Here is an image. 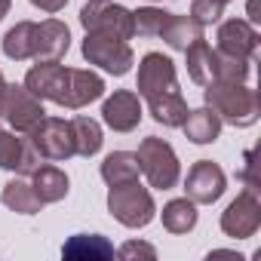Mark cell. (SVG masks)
Masks as SVG:
<instances>
[{
  "mask_svg": "<svg viewBox=\"0 0 261 261\" xmlns=\"http://www.w3.org/2000/svg\"><path fill=\"white\" fill-rule=\"evenodd\" d=\"M203 98L221 123H230L237 129H249L261 117V98L246 83H206Z\"/></svg>",
  "mask_w": 261,
  "mask_h": 261,
  "instance_id": "1",
  "label": "cell"
},
{
  "mask_svg": "<svg viewBox=\"0 0 261 261\" xmlns=\"http://www.w3.org/2000/svg\"><path fill=\"white\" fill-rule=\"evenodd\" d=\"M117 255H120V258H136V255L157 258V249H154V246H148V243H139V240H129V243H123V246L117 249Z\"/></svg>",
  "mask_w": 261,
  "mask_h": 261,
  "instance_id": "31",
  "label": "cell"
},
{
  "mask_svg": "<svg viewBox=\"0 0 261 261\" xmlns=\"http://www.w3.org/2000/svg\"><path fill=\"white\" fill-rule=\"evenodd\" d=\"M215 40H218V53H227V56H237V59H246V62H252L255 53H258V31L246 19L221 22Z\"/></svg>",
  "mask_w": 261,
  "mask_h": 261,
  "instance_id": "14",
  "label": "cell"
},
{
  "mask_svg": "<svg viewBox=\"0 0 261 261\" xmlns=\"http://www.w3.org/2000/svg\"><path fill=\"white\" fill-rule=\"evenodd\" d=\"M40 163H43V157L34 148L31 136L0 129V169L16 172V175H31Z\"/></svg>",
  "mask_w": 261,
  "mask_h": 261,
  "instance_id": "11",
  "label": "cell"
},
{
  "mask_svg": "<svg viewBox=\"0 0 261 261\" xmlns=\"http://www.w3.org/2000/svg\"><path fill=\"white\" fill-rule=\"evenodd\" d=\"M212 56L215 49L206 43V40H197L185 49V59H188V74L197 86H206L212 83Z\"/></svg>",
  "mask_w": 261,
  "mask_h": 261,
  "instance_id": "27",
  "label": "cell"
},
{
  "mask_svg": "<svg viewBox=\"0 0 261 261\" xmlns=\"http://www.w3.org/2000/svg\"><path fill=\"white\" fill-rule=\"evenodd\" d=\"M136 157H139V169H142V175L148 178L151 188H157V191H172V188L178 185V178H181V163H178L175 148H172L166 139H157V136L142 139Z\"/></svg>",
  "mask_w": 261,
  "mask_h": 261,
  "instance_id": "3",
  "label": "cell"
},
{
  "mask_svg": "<svg viewBox=\"0 0 261 261\" xmlns=\"http://www.w3.org/2000/svg\"><path fill=\"white\" fill-rule=\"evenodd\" d=\"M71 129H74V148H77V157H95L105 145V136H101V123L92 120V117H74L71 120Z\"/></svg>",
  "mask_w": 261,
  "mask_h": 261,
  "instance_id": "22",
  "label": "cell"
},
{
  "mask_svg": "<svg viewBox=\"0 0 261 261\" xmlns=\"http://www.w3.org/2000/svg\"><path fill=\"white\" fill-rule=\"evenodd\" d=\"M31 188H34V194H37V197L43 200V206H46V203H59V200H65L71 181H68V175H65L59 166H53V163H40V166L31 172Z\"/></svg>",
  "mask_w": 261,
  "mask_h": 261,
  "instance_id": "18",
  "label": "cell"
},
{
  "mask_svg": "<svg viewBox=\"0 0 261 261\" xmlns=\"http://www.w3.org/2000/svg\"><path fill=\"white\" fill-rule=\"evenodd\" d=\"M10 7H13V0H0V22H4V16L10 13Z\"/></svg>",
  "mask_w": 261,
  "mask_h": 261,
  "instance_id": "34",
  "label": "cell"
},
{
  "mask_svg": "<svg viewBox=\"0 0 261 261\" xmlns=\"http://www.w3.org/2000/svg\"><path fill=\"white\" fill-rule=\"evenodd\" d=\"M108 212L129 230H139V227H148L157 215V203L151 197L148 188L136 181H126V185H114L108 188Z\"/></svg>",
  "mask_w": 261,
  "mask_h": 261,
  "instance_id": "2",
  "label": "cell"
},
{
  "mask_svg": "<svg viewBox=\"0 0 261 261\" xmlns=\"http://www.w3.org/2000/svg\"><path fill=\"white\" fill-rule=\"evenodd\" d=\"M160 37L169 43V49L185 53L191 43L203 40V25H200V22H194L191 16H169V22H166V28H163V34H160Z\"/></svg>",
  "mask_w": 261,
  "mask_h": 261,
  "instance_id": "23",
  "label": "cell"
},
{
  "mask_svg": "<svg viewBox=\"0 0 261 261\" xmlns=\"http://www.w3.org/2000/svg\"><path fill=\"white\" fill-rule=\"evenodd\" d=\"M136 89L142 98H151L157 92H169L178 89V74H175V62L163 53H148L139 62V80Z\"/></svg>",
  "mask_w": 261,
  "mask_h": 261,
  "instance_id": "12",
  "label": "cell"
},
{
  "mask_svg": "<svg viewBox=\"0 0 261 261\" xmlns=\"http://www.w3.org/2000/svg\"><path fill=\"white\" fill-rule=\"evenodd\" d=\"M139 175H142V169H139V157H136L133 151H114V154H108L105 163H101V178H105L108 188L136 181Z\"/></svg>",
  "mask_w": 261,
  "mask_h": 261,
  "instance_id": "20",
  "label": "cell"
},
{
  "mask_svg": "<svg viewBox=\"0 0 261 261\" xmlns=\"http://www.w3.org/2000/svg\"><path fill=\"white\" fill-rule=\"evenodd\" d=\"M4 98H7V77L0 71V114H4Z\"/></svg>",
  "mask_w": 261,
  "mask_h": 261,
  "instance_id": "33",
  "label": "cell"
},
{
  "mask_svg": "<svg viewBox=\"0 0 261 261\" xmlns=\"http://www.w3.org/2000/svg\"><path fill=\"white\" fill-rule=\"evenodd\" d=\"M34 28H37V22H16L4 34V56L13 62L34 59Z\"/></svg>",
  "mask_w": 261,
  "mask_h": 261,
  "instance_id": "24",
  "label": "cell"
},
{
  "mask_svg": "<svg viewBox=\"0 0 261 261\" xmlns=\"http://www.w3.org/2000/svg\"><path fill=\"white\" fill-rule=\"evenodd\" d=\"M101 120L114 133H133L142 123V95L129 92V89H117L114 95L105 98L101 105Z\"/></svg>",
  "mask_w": 261,
  "mask_h": 261,
  "instance_id": "13",
  "label": "cell"
},
{
  "mask_svg": "<svg viewBox=\"0 0 261 261\" xmlns=\"http://www.w3.org/2000/svg\"><path fill=\"white\" fill-rule=\"evenodd\" d=\"M31 7H37L40 13H46V16H56V13H62L65 7H68V0H28Z\"/></svg>",
  "mask_w": 261,
  "mask_h": 261,
  "instance_id": "32",
  "label": "cell"
},
{
  "mask_svg": "<svg viewBox=\"0 0 261 261\" xmlns=\"http://www.w3.org/2000/svg\"><path fill=\"white\" fill-rule=\"evenodd\" d=\"M249 80V62L218 53L212 56V83H246Z\"/></svg>",
  "mask_w": 261,
  "mask_h": 261,
  "instance_id": "28",
  "label": "cell"
},
{
  "mask_svg": "<svg viewBox=\"0 0 261 261\" xmlns=\"http://www.w3.org/2000/svg\"><path fill=\"white\" fill-rule=\"evenodd\" d=\"M71 49V31L59 19H43L34 28V62H59Z\"/></svg>",
  "mask_w": 261,
  "mask_h": 261,
  "instance_id": "15",
  "label": "cell"
},
{
  "mask_svg": "<svg viewBox=\"0 0 261 261\" xmlns=\"http://www.w3.org/2000/svg\"><path fill=\"white\" fill-rule=\"evenodd\" d=\"M65 258H114V246L98 233H74L62 246Z\"/></svg>",
  "mask_w": 261,
  "mask_h": 261,
  "instance_id": "26",
  "label": "cell"
},
{
  "mask_svg": "<svg viewBox=\"0 0 261 261\" xmlns=\"http://www.w3.org/2000/svg\"><path fill=\"white\" fill-rule=\"evenodd\" d=\"M197 203L188 200V197H178V200H169L163 206V227L169 233H191L197 227Z\"/></svg>",
  "mask_w": 261,
  "mask_h": 261,
  "instance_id": "25",
  "label": "cell"
},
{
  "mask_svg": "<svg viewBox=\"0 0 261 261\" xmlns=\"http://www.w3.org/2000/svg\"><path fill=\"white\" fill-rule=\"evenodd\" d=\"M83 59L114 77H123L129 74V68L136 65V53L126 40H117L111 34H86L83 37Z\"/></svg>",
  "mask_w": 261,
  "mask_h": 261,
  "instance_id": "5",
  "label": "cell"
},
{
  "mask_svg": "<svg viewBox=\"0 0 261 261\" xmlns=\"http://www.w3.org/2000/svg\"><path fill=\"white\" fill-rule=\"evenodd\" d=\"M221 120H218V114L212 111V108H197V111H188V117H185V123H181V129H185V139L188 142H194V145H212V142H218V136H221Z\"/></svg>",
  "mask_w": 261,
  "mask_h": 261,
  "instance_id": "17",
  "label": "cell"
},
{
  "mask_svg": "<svg viewBox=\"0 0 261 261\" xmlns=\"http://www.w3.org/2000/svg\"><path fill=\"white\" fill-rule=\"evenodd\" d=\"M105 95V80L95 71H83V68H65L56 105L68 108V111H80L92 101H98Z\"/></svg>",
  "mask_w": 261,
  "mask_h": 261,
  "instance_id": "7",
  "label": "cell"
},
{
  "mask_svg": "<svg viewBox=\"0 0 261 261\" xmlns=\"http://www.w3.org/2000/svg\"><path fill=\"white\" fill-rule=\"evenodd\" d=\"M221 16H224V0H194L191 7V19L200 22L203 28L221 22Z\"/></svg>",
  "mask_w": 261,
  "mask_h": 261,
  "instance_id": "30",
  "label": "cell"
},
{
  "mask_svg": "<svg viewBox=\"0 0 261 261\" xmlns=\"http://www.w3.org/2000/svg\"><path fill=\"white\" fill-rule=\"evenodd\" d=\"M224 4H227V0H224Z\"/></svg>",
  "mask_w": 261,
  "mask_h": 261,
  "instance_id": "35",
  "label": "cell"
},
{
  "mask_svg": "<svg viewBox=\"0 0 261 261\" xmlns=\"http://www.w3.org/2000/svg\"><path fill=\"white\" fill-rule=\"evenodd\" d=\"M28 136H31L34 148L40 151V157L49 160V163H62V160H71V157L77 154L71 120H62V117H43Z\"/></svg>",
  "mask_w": 261,
  "mask_h": 261,
  "instance_id": "6",
  "label": "cell"
},
{
  "mask_svg": "<svg viewBox=\"0 0 261 261\" xmlns=\"http://www.w3.org/2000/svg\"><path fill=\"white\" fill-rule=\"evenodd\" d=\"M258 227H261V200L255 191H243L221 212V230L230 240H249L258 233Z\"/></svg>",
  "mask_w": 261,
  "mask_h": 261,
  "instance_id": "9",
  "label": "cell"
},
{
  "mask_svg": "<svg viewBox=\"0 0 261 261\" xmlns=\"http://www.w3.org/2000/svg\"><path fill=\"white\" fill-rule=\"evenodd\" d=\"M80 25L86 28V34H111L117 40L136 37L133 10L114 4V0H86V7L80 10Z\"/></svg>",
  "mask_w": 261,
  "mask_h": 261,
  "instance_id": "4",
  "label": "cell"
},
{
  "mask_svg": "<svg viewBox=\"0 0 261 261\" xmlns=\"http://www.w3.org/2000/svg\"><path fill=\"white\" fill-rule=\"evenodd\" d=\"M148 101V111H151V117L157 120V123H163V126H181L185 123V117H188V101H185V95H181V89H169V92H157V95H151V98H145Z\"/></svg>",
  "mask_w": 261,
  "mask_h": 261,
  "instance_id": "19",
  "label": "cell"
},
{
  "mask_svg": "<svg viewBox=\"0 0 261 261\" xmlns=\"http://www.w3.org/2000/svg\"><path fill=\"white\" fill-rule=\"evenodd\" d=\"M0 117H7V123L16 129V133L28 136L31 129L46 117V111H43V101L34 92L25 89V83L22 86L19 83H7V98H4V114Z\"/></svg>",
  "mask_w": 261,
  "mask_h": 261,
  "instance_id": "8",
  "label": "cell"
},
{
  "mask_svg": "<svg viewBox=\"0 0 261 261\" xmlns=\"http://www.w3.org/2000/svg\"><path fill=\"white\" fill-rule=\"evenodd\" d=\"M172 13L166 10H157V7H145L139 13H133V22H136V34L139 37H160L166 22H169Z\"/></svg>",
  "mask_w": 261,
  "mask_h": 261,
  "instance_id": "29",
  "label": "cell"
},
{
  "mask_svg": "<svg viewBox=\"0 0 261 261\" xmlns=\"http://www.w3.org/2000/svg\"><path fill=\"white\" fill-rule=\"evenodd\" d=\"M62 77H65V65H59V62H37L25 74V89L34 92L40 101H56Z\"/></svg>",
  "mask_w": 261,
  "mask_h": 261,
  "instance_id": "16",
  "label": "cell"
},
{
  "mask_svg": "<svg viewBox=\"0 0 261 261\" xmlns=\"http://www.w3.org/2000/svg\"><path fill=\"white\" fill-rule=\"evenodd\" d=\"M0 200H4L7 209L19 212V215H37L43 209V200L34 194V188L22 178H13L4 185V194H0Z\"/></svg>",
  "mask_w": 261,
  "mask_h": 261,
  "instance_id": "21",
  "label": "cell"
},
{
  "mask_svg": "<svg viewBox=\"0 0 261 261\" xmlns=\"http://www.w3.org/2000/svg\"><path fill=\"white\" fill-rule=\"evenodd\" d=\"M227 191V175L218 163L212 160H197L191 169H188V178H185V194L188 200L200 203V206H212L215 200H221V194Z\"/></svg>",
  "mask_w": 261,
  "mask_h": 261,
  "instance_id": "10",
  "label": "cell"
}]
</instances>
